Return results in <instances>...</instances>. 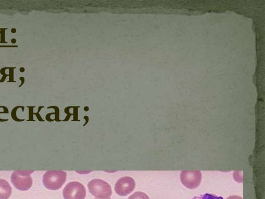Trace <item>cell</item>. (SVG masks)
I'll use <instances>...</instances> for the list:
<instances>
[{"mask_svg":"<svg viewBox=\"0 0 265 199\" xmlns=\"http://www.w3.org/2000/svg\"><path fill=\"white\" fill-rule=\"evenodd\" d=\"M66 173L63 171H48L43 177V183L47 189L51 190L60 189L66 180Z\"/></svg>","mask_w":265,"mask_h":199,"instance_id":"obj_1","label":"cell"},{"mask_svg":"<svg viewBox=\"0 0 265 199\" xmlns=\"http://www.w3.org/2000/svg\"><path fill=\"white\" fill-rule=\"evenodd\" d=\"M88 187L90 194L97 199H108L112 195L110 185L100 179L91 180L88 184Z\"/></svg>","mask_w":265,"mask_h":199,"instance_id":"obj_2","label":"cell"},{"mask_svg":"<svg viewBox=\"0 0 265 199\" xmlns=\"http://www.w3.org/2000/svg\"><path fill=\"white\" fill-rule=\"evenodd\" d=\"M34 171H15L11 177V182L14 187L21 191L29 190L33 184L31 175Z\"/></svg>","mask_w":265,"mask_h":199,"instance_id":"obj_3","label":"cell"},{"mask_svg":"<svg viewBox=\"0 0 265 199\" xmlns=\"http://www.w3.org/2000/svg\"><path fill=\"white\" fill-rule=\"evenodd\" d=\"M182 185L189 189L197 188L200 184L202 175L199 171H183L180 174Z\"/></svg>","mask_w":265,"mask_h":199,"instance_id":"obj_4","label":"cell"},{"mask_svg":"<svg viewBox=\"0 0 265 199\" xmlns=\"http://www.w3.org/2000/svg\"><path fill=\"white\" fill-rule=\"evenodd\" d=\"M86 196L85 186L77 181L69 183L63 190L65 199H85Z\"/></svg>","mask_w":265,"mask_h":199,"instance_id":"obj_5","label":"cell"},{"mask_svg":"<svg viewBox=\"0 0 265 199\" xmlns=\"http://www.w3.org/2000/svg\"><path fill=\"white\" fill-rule=\"evenodd\" d=\"M135 188V182L133 178L125 177L117 180L114 186V190L119 196L125 197L133 192Z\"/></svg>","mask_w":265,"mask_h":199,"instance_id":"obj_6","label":"cell"},{"mask_svg":"<svg viewBox=\"0 0 265 199\" xmlns=\"http://www.w3.org/2000/svg\"><path fill=\"white\" fill-rule=\"evenodd\" d=\"M12 193V188L8 181L0 178V199H8Z\"/></svg>","mask_w":265,"mask_h":199,"instance_id":"obj_7","label":"cell"},{"mask_svg":"<svg viewBox=\"0 0 265 199\" xmlns=\"http://www.w3.org/2000/svg\"><path fill=\"white\" fill-rule=\"evenodd\" d=\"M8 67H4L0 70V74L2 75L1 79L0 80V83L5 82L7 77H9L8 83H16L14 80V70L15 67H10L8 69V73H6V71Z\"/></svg>","mask_w":265,"mask_h":199,"instance_id":"obj_8","label":"cell"},{"mask_svg":"<svg viewBox=\"0 0 265 199\" xmlns=\"http://www.w3.org/2000/svg\"><path fill=\"white\" fill-rule=\"evenodd\" d=\"M191 199H224L221 197H218L214 195L205 194L201 195L199 196H196L192 198Z\"/></svg>","mask_w":265,"mask_h":199,"instance_id":"obj_9","label":"cell"},{"mask_svg":"<svg viewBox=\"0 0 265 199\" xmlns=\"http://www.w3.org/2000/svg\"><path fill=\"white\" fill-rule=\"evenodd\" d=\"M128 199H150V198L145 193L138 192L131 195Z\"/></svg>","mask_w":265,"mask_h":199,"instance_id":"obj_10","label":"cell"},{"mask_svg":"<svg viewBox=\"0 0 265 199\" xmlns=\"http://www.w3.org/2000/svg\"><path fill=\"white\" fill-rule=\"evenodd\" d=\"M8 110L6 107L1 106L0 107V114H8Z\"/></svg>","mask_w":265,"mask_h":199,"instance_id":"obj_11","label":"cell"},{"mask_svg":"<svg viewBox=\"0 0 265 199\" xmlns=\"http://www.w3.org/2000/svg\"><path fill=\"white\" fill-rule=\"evenodd\" d=\"M226 199H243L242 197L238 196L233 195L228 197Z\"/></svg>","mask_w":265,"mask_h":199,"instance_id":"obj_12","label":"cell"},{"mask_svg":"<svg viewBox=\"0 0 265 199\" xmlns=\"http://www.w3.org/2000/svg\"><path fill=\"white\" fill-rule=\"evenodd\" d=\"M20 80L21 81V84L19 86V88H21L25 83V78L23 76L20 77Z\"/></svg>","mask_w":265,"mask_h":199,"instance_id":"obj_13","label":"cell"},{"mask_svg":"<svg viewBox=\"0 0 265 199\" xmlns=\"http://www.w3.org/2000/svg\"><path fill=\"white\" fill-rule=\"evenodd\" d=\"M7 29V28L0 29V36L2 35L3 33L6 32Z\"/></svg>","mask_w":265,"mask_h":199,"instance_id":"obj_14","label":"cell"},{"mask_svg":"<svg viewBox=\"0 0 265 199\" xmlns=\"http://www.w3.org/2000/svg\"><path fill=\"white\" fill-rule=\"evenodd\" d=\"M20 71L21 73H23L25 71V68L23 67H22L20 68Z\"/></svg>","mask_w":265,"mask_h":199,"instance_id":"obj_15","label":"cell"},{"mask_svg":"<svg viewBox=\"0 0 265 199\" xmlns=\"http://www.w3.org/2000/svg\"><path fill=\"white\" fill-rule=\"evenodd\" d=\"M11 42H12V43H13V44H15V43H16L17 41H16V39H12Z\"/></svg>","mask_w":265,"mask_h":199,"instance_id":"obj_16","label":"cell"},{"mask_svg":"<svg viewBox=\"0 0 265 199\" xmlns=\"http://www.w3.org/2000/svg\"><path fill=\"white\" fill-rule=\"evenodd\" d=\"M11 31L13 33H15L16 32V30L15 28H13L12 29Z\"/></svg>","mask_w":265,"mask_h":199,"instance_id":"obj_17","label":"cell"},{"mask_svg":"<svg viewBox=\"0 0 265 199\" xmlns=\"http://www.w3.org/2000/svg\"><path fill=\"white\" fill-rule=\"evenodd\" d=\"M94 199H99L95 198ZM111 199L109 198V199Z\"/></svg>","mask_w":265,"mask_h":199,"instance_id":"obj_18","label":"cell"}]
</instances>
